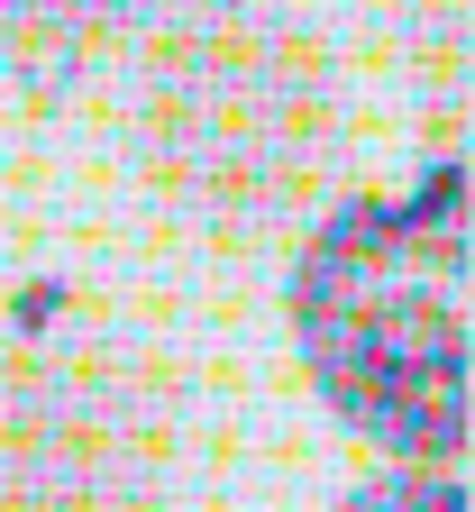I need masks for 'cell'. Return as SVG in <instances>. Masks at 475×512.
I'll use <instances>...</instances> for the list:
<instances>
[{"mask_svg": "<svg viewBox=\"0 0 475 512\" xmlns=\"http://www.w3.org/2000/svg\"><path fill=\"white\" fill-rule=\"evenodd\" d=\"M475 174L430 165L412 192L338 202L293 266V339L320 403L375 448L457 458L475 430L466 357Z\"/></svg>", "mask_w": 475, "mask_h": 512, "instance_id": "cell-1", "label": "cell"}, {"mask_svg": "<svg viewBox=\"0 0 475 512\" xmlns=\"http://www.w3.org/2000/svg\"><path fill=\"white\" fill-rule=\"evenodd\" d=\"M338 92L293 28H192L156 55L147 156L201 211H275L329 165Z\"/></svg>", "mask_w": 475, "mask_h": 512, "instance_id": "cell-2", "label": "cell"}, {"mask_svg": "<svg viewBox=\"0 0 475 512\" xmlns=\"http://www.w3.org/2000/svg\"><path fill=\"white\" fill-rule=\"evenodd\" d=\"M138 19V0H0V55L28 83H74L110 37Z\"/></svg>", "mask_w": 475, "mask_h": 512, "instance_id": "cell-3", "label": "cell"}, {"mask_svg": "<svg viewBox=\"0 0 475 512\" xmlns=\"http://www.w3.org/2000/svg\"><path fill=\"white\" fill-rule=\"evenodd\" d=\"M338 512H466V485H448V476H375Z\"/></svg>", "mask_w": 475, "mask_h": 512, "instance_id": "cell-4", "label": "cell"}]
</instances>
